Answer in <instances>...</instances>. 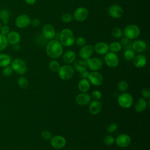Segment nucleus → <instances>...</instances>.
<instances>
[{"instance_id":"obj_32","label":"nucleus","mask_w":150,"mask_h":150,"mask_svg":"<svg viewBox=\"0 0 150 150\" xmlns=\"http://www.w3.org/2000/svg\"><path fill=\"white\" fill-rule=\"evenodd\" d=\"M60 67V65L59 63L57 61H56V60H51L49 63V69L52 71H53V72L58 71Z\"/></svg>"},{"instance_id":"obj_29","label":"nucleus","mask_w":150,"mask_h":150,"mask_svg":"<svg viewBox=\"0 0 150 150\" xmlns=\"http://www.w3.org/2000/svg\"><path fill=\"white\" fill-rule=\"evenodd\" d=\"M123 56L126 60L131 61V60H132L135 57V53L132 49H125L124 52Z\"/></svg>"},{"instance_id":"obj_47","label":"nucleus","mask_w":150,"mask_h":150,"mask_svg":"<svg viewBox=\"0 0 150 150\" xmlns=\"http://www.w3.org/2000/svg\"><path fill=\"white\" fill-rule=\"evenodd\" d=\"M88 74L89 72L87 70L79 73V76L81 77V79H87Z\"/></svg>"},{"instance_id":"obj_3","label":"nucleus","mask_w":150,"mask_h":150,"mask_svg":"<svg viewBox=\"0 0 150 150\" xmlns=\"http://www.w3.org/2000/svg\"><path fill=\"white\" fill-rule=\"evenodd\" d=\"M118 105L123 108H129L133 104L134 98L132 96L128 93H122L117 98Z\"/></svg>"},{"instance_id":"obj_22","label":"nucleus","mask_w":150,"mask_h":150,"mask_svg":"<svg viewBox=\"0 0 150 150\" xmlns=\"http://www.w3.org/2000/svg\"><path fill=\"white\" fill-rule=\"evenodd\" d=\"M132 60L134 65L137 68L144 67L147 63L146 57L144 55L141 54L135 56Z\"/></svg>"},{"instance_id":"obj_5","label":"nucleus","mask_w":150,"mask_h":150,"mask_svg":"<svg viewBox=\"0 0 150 150\" xmlns=\"http://www.w3.org/2000/svg\"><path fill=\"white\" fill-rule=\"evenodd\" d=\"M141 30L139 28L133 24L127 25L124 29L123 34L124 37L128 38L129 40L135 39L140 35Z\"/></svg>"},{"instance_id":"obj_37","label":"nucleus","mask_w":150,"mask_h":150,"mask_svg":"<svg viewBox=\"0 0 150 150\" xmlns=\"http://www.w3.org/2000/svg\"><path fill=\"white\" fill-rule=\"evenodd\" d=\"M121 44L124 47L125 49H131L132 42L130 41L128 38L124 37L121 40Z\"/></svg>"},{"instance_id":"obj_39","label":"nucleus","mask_w":150,"mask_h":150,"mask_svg":"<svg viewBox=\"0 0 150 150\" xmlns=\"http://www.w3.org/2000/svg\"><path fill=\"white\" fill-rule=\"evenodd\" d=\"M73 16L70 13H64L62 16V20L65 23H69L73 20Z\"/></svg>"},{"instance_id":"obj_33","label":"nucleus","mask_w":150,"mask_h":150,"mask_svg":"<svg viewBox=\"0 0 150 150\" xmlns=\"http://www.w3.org/2000/svg\"><path fill=\"white\" fill-rule=\"evenodd\" d=\"M8 42L5 35L0 33V51L4 50L8 46Z\"/></svg>"},{"instance_id":"obj_41","label":"nucleus","mask_w":150,"mask_h":150,"mask_svg":"<svg viewBox=\"0 0 150 150\" xmlns=\"http://www.w3.org/2000/svg\"><path fill=\"white\" fill-rule=\"evenodd\" d=\"M12 72H13V69H12V67L9 66L4 67V68L2 70L3 74L6 77L10 76L12 74Z\"/></svg>"},{"instance_id":"obj_38","label":"nucleus","mask_w":150,"mask_h":150,"mask_svg":"<svg viewBox=\"0 0 150 150\" xmlns=\"http://www.w3.org/2000/svg\"><path fill=\"white\" fill-rule=\"evenodd\" d=\"M74 43L78 47H83L86 44V40L83 36H79L75 39Z\"/></svg>"},{"instance_id":"obj_27","label":"nucleus","mask_w":150,"mask_h":150,"mask_svg":"<svg viewBox=\"0 0 150 150\" xmlns=\"http://www.w3.org/2000/svg\"><path fill=\"white\" fill-rule=\"evenodd\" d=\"M11 63V57L5 53L0 54V66L5 67L9 66Z\"/></svg>"},{"instance_id":"obj_42","label":"nucleus","mask_w":150,"mask_h":150,"mask_svg":"<svg viewBox=\"0 0 150 150\" xmlns=\"http://www.w3.org/2000/svg\"><path fill=\"white\" fill-rule=\"evenodd\" d=\"M118 128L117 124L116 123H112L110 125H108V127L107 128V132L111 134L114 132Z\"/></svg>"},{"instance_id":"obj_24","label":"nucleus","mask_w":150,"mask_h":150,"mask_svg":"<svg viewBox=\"0 0 150 150\" xmlns=\"http://www.w3.org/2000/svg\"><path fill=\"white\" fill-rule=\"evenodd\" d=\"M76 54L73 50H67L63 55V60L66 64H70L73 63L76 60Z\"/></svg>"},{"instance_id":"obj_28","label":"nucleus","mask_w":150,"mask_h":150,"mask_svg":"<svg viewBox=\"0 0 150 150\" xmlns=\"http://www.w3.org/2000/svg\"><path fill=\"white\" fill-rule=\"evenodd\" d=\"M109 50L113 53H117L122 50V45L118 42H111L109 45Z\"/></svg>"},{"instance_id":"obj_8","label":"nucleus","mask_w":150,"mask_h":150,"mask_svg":"<svg viewBox=\"0 0 150 150\" xmlns=\"http://www.w3.org/2000/svg\"><path fill=\"white\" fill-rule=\"evenodd\" d=\"M87 67L93 71H97L100 70L103 67V61L101 59L96 57H90L88 59L86 60Z\"/></svg>"},{"instance_id":"obj_1","label":"nucleus","mask_w":150,"mask_h":150,"mask_svg":"<svg viewBox=\"0 0 150 150\" xmlns=\"http://www.w3.org/2000/svg\"><path fill=\"white\" fill-rule=\"evenodd\" d=\"M63 48L60 42L56 39H52L47 43L46 53L52 59L59 58L63 54Z\"/></svg>"},{"instance_id":"obj_36","label":"nucleus","mask_w":150,"mask_h":150,"mask_svg":"<svg viewBox=\"0 0 150 150\" xmlns=\"http://www.w3.org/2000/svg\"><path fill=\"white\" fill-rule=\"evenodd\" d=\"M103 142L105 145H112L115 142V138L111 135H107L103 139Z\"/></svg>"},{"instance_id":"obj_26","label":"nucleus","mask_w":150,"mask_h":150,"mask_svg":"<svg viewBox=\"0 0 150 150\" xmlns=\"http://www.w3.org/2000/svg\"><path fill=\"white\" fill-rule=\"evenodd\" d=\"M73 68L78 72H81L87 70V66L86 60L83 59L76 60L73 62Z\"/></svg>"},{"instance_id":"obj_13","label":"nucleus","mask_w":150,"mask_h":150,"mask_svg":"<svg viewBox=\"0 0 150 150\" xmlns=\"http://www.w3.org/2000/svg\"><path fill=\"white\" fill-rule=\"evenodd\" d=\"M42 36L46 40L53 39L56 35V30L53 25L49 23L45 24L42 29Z\"/></svg>"},{"instance_id":"obj_43","label":"nucleus","mask_w":150,"mask_h":150,"mask_svg":"<svg viewBox=\"0 0 150 150\" xmlns=\"http://www.w3.org/2000/svg\"><path fill=\"white\" fill-rule=\"evenodd\" d=\"M41 136L45 140H50L52 137L51 132L47 130L43 131L41 133Z\"/></svg>"},{"instance_id":"obj_25","label":"nucleus","mask_w":150,"mask_h":150,"mask_svg":"<svg viewBox=\"0 0 150 150\" xmlns=\"http://www.w3.org/2000/svg\"><path fill=\"white\" fill-rule=\"evenodd\" d=\"M77 87L81 93H87L90 88V83L87 79H81L78 83Z\"/></svg>"},{"instance_id":"obj_12","label":"nucleus","mask_w":150,"mask_h":150,"mask_svg":"<svg viewBox=\"0 0 150 150\" xmlns=\"http://www.w3.org/2000/svg\"><path fill=\"white\" fill-rule=\"evenodd\" d=\"M50 145L53 148L60 149L64 148L66 144V139L61 135H54L50 139Z\"/></svg>"},{"instance_id":"obj_46","label":"nucleus","mask_w":150,"mask_h":150,"mask_svg":"<svg viewBox=\"0 0 150 150\" xmlns=\"http://www.w3.org/2000/svg\"><path fill=\"white\" fill-rule=\"evenodd\" d=\"M40 23V21L38 18H34L30 21V25L33 27H38L39 26Z\"/></svg>"},{"instance_id":"obj_10","label":"nucleus","mask_w":150,"mask_h":150,"mask_svg":"<svg viewBox=\"0 0 150 150\" xmlns=\"http://www.w3.org/2000/svg\"><path fill=\"white\" fill-rule=\"evenodd\" d=\"M88 11L84 7H79L73 12V18L77 22H83L88 16Z\"/></svg>"},{"instance_id":"obj_44","label":"nucleus","mask_w":150,"mask_h":150,"mask_svg":"<svg viewBox=\"0 0 150 150\" xmlns=\"http://www.w3.org/2000/svg\"><path fill=\"white\" fill-rule=\"evenodd\" d=\"M142 96L144 98H150V89L148 87H145L141 90Z\"/></svg>"},{"instance_id":"obj_17","label":"nucleus","mask_w":150,"mask_h":150,"mask_svg":"<svg viewBox=\"0 0 150 150\" xmlns=\"http://www.w3.org/2000/svg\"><path fill=\"white\" fill-rule=\"evenodd\" d=\"M91 101V96L87 93H81L76 97V101L77 104L84 106L88 104Z\"/></svg>"},{"instance_id":"obj_6","label":"nucleus","mask_w":150,"mask_h":150,"mask_svg":"<svg viewBox=\"0 0 150 150\" xmlns=\"http://www.w3.org/2000/svg\"><path fill=\"white\" fill-rule=\"evenodd\" d=\"M11 67L16 73L22 75L26 73L28 67L26 62L21 59H15L11 63Z\"/></svg>"},{"instance_id":"obj_18","label":"nucleus","mask_w":150,"mask_h":150,"mask_svg":"<svg viewBox=\"0 0 150 150\" xmlns=\"http://www.w3.org/2000/svg\"><path fill=\"white\" fill-rule=\"evenodd\" d=\"M94 47V51L100 55H103L107 53L109 50V46L108 45L104 42H97Z\"/></svg>"},{"instance_id":"obj_23","label":"nucleus","mask_w":150,"mask_h":150,"mask_svg":"<svg viewBox=\"0 0 150 150\" xmlns=\"http://www.w3.org/2000/svg\"><path fill=\"white\" fill-rule=\"evenodd\" d=\"M6 38L8 43L12 45H18L21 41V35L16 31L9 32Z\"/></svg>"},{"instance_id":"obj_35","label":"nucleus","mask_w":150,"mask_h":150,"mask_svg":"<svg viewBox=\"0 0 150 150\" xmlns=\"http://www.w3.org/2000/svg\"><path fill=\"white\" fill-rule=\"evenodd\" d=\"M0 19L2 21L5 25L7 24L9 19V12L5 9H1L0 11Z\"/></svg>"},{"instance_id":"obj_40","label":"nucleus","mask_w":150,"mask_h":150,"mask_svg":"<svg viewBox=\"0 0 150 150\" xmlns=\"http://www.w3.org/2000/svg\"><path fill=\"white\" fill-rule=\"evenodd\" d=\"M91 97L94 100H100L102 97V93L99 90H94L91 93Z\"/></svg>"},{"instance_id":"obj_30","label":"nucleus","mask_w":150,"mask_h":150,"mask_svg":"<svg viewBox=\"0 0 150 150\" xmlns=\"http://www.w3.org/2000/svg\"><path fill=\"white\" fill-rule=\"evenodd\" d=\"M17 83L18 86L23 89L27 88L29 86V81L25 77H21L18 79Z\"/></svg>"},{"instance_id":"obj_21","label":"nucleus","mask_w":150,"mask_h":150,"mask_svg":"<svg viewBox=\"0 0 150 150\" xmlns=\"http://www.w3.org/2000/svg\"><path fill=\"white\" fill-rule=\"evenodd\" d=\"M148 104L146 98H139L137 100L134 105L135 111L137 112H142L146 110Z\"/></svg>"},{"instance_id":"obj_16","label":"nucleus","mask_w":150,"mask_h":150,"mask_svg":"<svg viewBox=\"0 0 150 150\" xmlns=\"http://www.w3.org/2000/svg\"><path fill=\"white\" fill-rule=\"evenodd\" d=\"M93 52V46L91 45H87L81 47V48L79 50V55L81 59L86 60L91 57Z\"/></svg>"},{"instance_id":"obj_48","label":"nucleus","mask_w":150,"mask_h":150,"mask_svg":"<svg viewBox=\"0 0 150 150\" xmlns=\"http://www.w3.org/2000/svg\"><path fill=\"white\" fill-rule=\"evenodd\" d=\"M25 2L30 5H33L36 2V0H25Z\"/></svg>"},{"instance_id":"obj_20","label":"nucleus","mask_w":150,"mask_h":150,"mask_svg":"<svg viewBox=\"0 0 150 150\" xmlns=\"http://www.w3.org/2000/svg\"><path fill=\"white\" fill-rule=\"evenodd\" d=\"M146 47V44L143 40H136L132 42L131 49L135 53H141L144 52Z\"/></svg>"},{"instance_id":"obj_45","label":"nucleus","mask_w":150,"mask_h":150,"mask_svg":"<svg viewBox=\"0 0 150 150\" xmlns=\"http://www.w3.org/2000/svg\"><path fill=\"white\" fill-rule=\"evenodd\" d=\"M0 32H1V33L4 35H7L9 32H10V29H9V27L8 26V25H4L1 27V30H0Z\"/></svg>"},{"instance_id":"obj_49","label":"nucleus","mask_w":150,"mask_h":150,"mask_svg":"<svg viewBox=\"0 0 150 150\" xmlns=\"http://www.w3.org/2000/svg\"><path fill=\"white\" fill-rule=\"evenodd\" d=\"M1 27H2V25H1V22H0V30H1Z\"/></svg>"},{"instance_id":"obj_9","label":"nucleus","mask_w":150,"mask_h":150,"mask_svg":"<svg viewBox=\"0 0 150 150\" xmlns=\"http://www.w3.org/2000/svg\"><path fill=\"white\" fill-rule=\"evenodd\" d=\"M116 145L120 148H126L128 146L131 142V138L127 134L122 133L118 135L115 139Z\"/></svg>"},{"instance_id":"obj_31","label":"nucleus","mask_w":150,"mask_h":150,"mask_svg":"<svg viewBox=\"0 0 150 150\" xmlns=\"http://www.w3.org/2000/svg\"><path fill=\"white\" fill-rule=\"evenodd\" d=\"M118 90L121 93L125 92L128 88V83L127 81L122 80L118 82L117 86Z\"/></svg>"},{"instance_id":"obj_19","label":"nucleus","mask_w":150,"mask_h":150,"mask_svg":"<svg viewBox=\"0 0 150 150\" xmlns=\"http://www.w3.org/2000/svg\"><path fill=\"white\" fill-rule=\"evenodd\" d=\"M102 105L99 100H94L91 101L89 103L88 110L90 114L92 115H97L98 114L101 110Z\"/></svg>"},{"instance_id":"obj_7","label":"nucleus","mask_w":150,"mask_h":150,"mask_svg":"<svg viewBox=\"0 0 150 150\" xmlns=\"http://www.w3.org/2000/svg\"><path fill=\"white\" fill-rule=\"evenodd\" d=\"M104 60L106 65L110 68H115L117 67L120 63V59L118 55L111 52H108L105 54Z\"/></svg>"},{"instance_id":"obj_15","label":"nucleus","mask_w":150,"mask_h":150,"mask_svg":"<svg viewBox=\"0 0 150 150\" xmlns=\"http://www.w3.org/2000/svg\"><path fill=\"white\" fill-rule=\"evenodd\" d=\"M31 19L26 14L19 15L15 20L16 26L19 28H25L30 25Z\"/></svg>"},{"instance_id":"obj_11","label":"nucleus","mask_w":150,"mask_h":150,"mask_svg":"<svg viewBox=\"0 0 150 150\" xmlns=\"http://www.w3.org/2000/svg\"><path fill=\"white\" fill-rule=\"evenodd\" d=\"M87 79L90 84L95 86H101L104 81L102 74L98 71H92L89 73Z\"/></svg>"},{"instance_id":"obj_4","label":"nucleus","mask_w":150,"mask_h":150,"mask_svg":"<svg viewBox=\"0 0 150 150\" xmlns=\"http://www.w3.org/2000/svg\"><path fill=\"white\" fill-rule=\"evenodd\" d=\"M59 77L63 80H68L71 79L74 74V69L70 64H64L60 67L58 70Z\"/></svg>"},{"instance_id":"obj_2","label":"nucleus","mask_w":150,"mask_h":150,"mask_svg":"<svg viewBox=\"0 0 150 150\" xmlns=\"http://www.w3.org/2000/svg\"><path fill=\"white\" fill-rule=\"evenodd\" d=\"M58 40L63 46H71L74 43V35L71 30L69 28H65L59 33Z\"/></svg>"},{"instance_id":"obj_14","label":"nucleus","mask_w":150,"mask_h":150,"mask_svg":"<svg viewBox=\"0 0 150 150\" xmlns=\"http://www.w3.org/2000/svg\"><path fill=\"white\" fill-rule=\"evenodd\" d=\"M108 13L111 18L114 19H119L122 16L124 11L120 5L114 4L108 8Z\"/></svg>"},{"instance_id":"obj_34","label":"nucleus","mask_w":150,"mask_h":150,"mask_svg":"<svg viewBox=\"0 0 150 150\" xmlns=\"http://www.w3.org/2000/svg\"><path fill=\"white\" fill-rule=\"evenodd\" d=\"M111 35L113 37H114L116 39L121 38L123 35V31L118 27H115L112 29L111 31Z\"/></svg>"}]
</instances>
